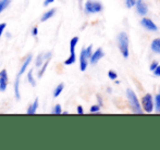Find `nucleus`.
<instances>
[{
  "label": "nucleus",
  "instance_id": "f257e3e1",
  "mask_svg": "<svg viewBox=\"0 0 160 150\" xmlns=\"http://www.w3.org/2000/svg\"><path fill=\"white\" fill-rule=\"evenodd\" d=\"M117 44L120 53L124 59H128L130 56V38H128V33L120 32L117 36Z\"/></svg>",
  "mask_w": 160,
  "mask_h": 150
},
{
  "label": "nucleus",
  "instance_id": "f03ea898",
  "mask_svg": "<svg viewBox=\"0 0 160 150\" xmlns=\"http://www.w3.org/2000/svg\"><path fill=\"white\" fill-rule=\"evenodd\" d=\"M125 95H127L128 104V106H130V109L132 110V112L135 114L143 113V110H142V107H141V101H139L136 93H135L133 89L127 88Z\"/></svg>",
  "mask_w": 160,
  "mask_h": 150
},
{
  "label": "nucleus",
  "instance_id": "7ed1b4c3",
  "mask_svg": "<svg viewBox=\"0 0 160 150\" xmlns=\"http://www.w3.org/2000/svg\"><path fill=\"white\" fill-rule=\"evenodd\" d=\"M84 12L87 15L98 14L103 11V4L98 0H86L84 3Z\"/></svg>",
  "mask_w": 160,
  "mask_h": 150
},
{
  "label": "nucleus",
  "instance_id": "20e7f679",
  "mask_svg": "<svg viewBox=\"0 0 160 150\" xmlns=\"http://www.w3.org/2000/svg\"><path fill=\"white\" fill-rule=\"evenodd\" d=\"M141 101V107L143 113H152L155 110V106H154V96L152 94L147 93L142 97Z\"/></svg>",
  "mask_w": 160,
  "mask_h": 150
},
{
  "label": "nucleus",
  "instance_id": "39448f33",
  "mask_svg": "<svg viewBox=\"0 0 160 150\" xmlns=\"http://www.w3.org/2000/svg\"><path fill=\"white\" fill-rule=\"evenodd\" d=\"M139 23H141L142 27L145 28V30L148 31V32H152V33L158 32V26H157V24L155 23L152 19H149V17H142V20H141V22H139Z\"/></svg>",
  "mask_w": 160,
  "mask_h": 150
},
{
  "label": "nucleus",
  "instance_id": "423d86ee",
  "mask_svg": "<svg viewBox=\"0 0 160 150\" xmlns=\"http://www.w3.org/2000/svg\"><path fill=\"white\" fill-rule=\"evenodd\" d=\"M134 8H135L136 13L138 15H141V17H146V15H147V13H148V11H149L148 4H147V2H146L145 0H136Z\"/></svg>",
  "mask_w": 160,
  "mask_h": 150
},
{
  "label": "nucleus",
  "instance_id": "0eeeda50",
  "mask_svg": "<svg viewBox=\"0 0 160 150\" xmlns=\"http://www.w3.org/2000/svg\"><path fill=\"white\" fill-rule=\"evenodd\" d=\"M78 62H80L78 64H80L81 72H85L89 65V57L87 56L85 48H82V50H81L80 57H78Z\"/></svg>",
  "mask_w": 160,
  "mask_h": 150
},
{
  "label": "nucleus",
  "instance_id": "6e6552de",
  "mask_svg": "<svg viewBox=\"0 0 160 150\" xmlns=\"http://www.w3.org/2000/svg\"><path fill=\"white\" fill-rule=\"evenodd\" d=\"M51 58H52V52H51V51L39 53V55L35 58V60H34V66H35L36 69H38L39 66L42 65V63H44L45 61L51 60Z\"/></svg>",
  "mask_w": 160,
  "mask_h": 150
},
{
  "label": "nucleus",
  "instance_id": "1a4fd4ad",
  "mask_svg": "<svg viewBox=\"0 0 160 150\" xmlns=\"http://www.w3.org/2000/svg\"><path fill=\"white\" fill-rule=\"evenodd\" d=\"M105 57V52H103L102 48H97L96 50L93 51L91 58H89V64L92 65H96L102 58Z\"/></svg>",
  "mask_w": 160,
  "mask_h": 150
},
{
  "label": "nucleus",
  "instance_id": "9d476101",
  "mask_svg": "<svg viewBox=\"0 0 160 150\" xmlns=\"http://www.w3.org/2000/svg\"><path fill=\"white\" fill-rule=\"evenodd\" d=\"M9 85V75L6 69L0 71V93H4Z\"/></svg>",
  "mask_w": 160,
  "mask_h": 150
},
{
  "label": "nucleus",
  "instance_id": "9b49d317",
  "mask_svg": "<svg viewBox=\"0 0 160 150\" xmlns=\"http://www.w3.org/2000/svg\"><path fill=\"white\" fill-rule=\"evenodd\" d=\"M33 61V56L32 55H28L25 58H24L23 62H22L21 66H20V70L19 72H18V75L19 76H22L23 74H25L26 71H28V66L31 65V63H32Z\"/></svg>",
  "mask_w": 160,
  "mask_h": 150
},
{
  "label": "nucleus",
  "instance_id": "f8f14e48",
  "mask_svg": "<svg viewBox=\"0 0 160 150\" xmlns=\"http://www.w3.org/2000/svg\"><path fill=\"white\" fill-rule=\"evenodd\" d=\"M20 85H21V76L17 74L14 82H13V94H14V98L17 100L21 99V90H20Z\"/></svg>",
  "mask_w": 160,
  "mask_h": 150
},
{
  "label": "nucleus",
  "instance_id": "ddd939ff",
  "mask_svg": "<svg viewBox=\"0 0 160 150\" xmlns=\"http://www.w3.org/2000/svg\"><path fill=\"white\" fill-rule=\"evenodd\" d=\"M56 12H57V9H56V8H51V9H49V10L45 11V12L42 13V17H40V20H39L40 23L47 22L48 20H50L51 17H55V14H56Z\"/></svg>",
  "mask_w": 160,
  "mask_h": 150
},
{
  "label": "nucleus",
  "instance_id": "4468645a",
  "mask_svg": "<svg viewBox=\"0 0 160 150\" xmlns=\"http://www.w3.org/2000/svg\"><path fill=\"white\" fill-rule=\"evenodd\" d=\"M38 107H39V99H38V98H36V99L34 100L32 104H31L30 106L28 107L26 114H28V115H33V114H35L36 112H37Z\"/></svg>",
  "mask_w": 160,
  "mask_h": 150
},
{
  "label": "nucleus",
  "instance_id": "2eb2a0df",
  "mask_svg": "<svg viewBox=\"0 0 160 150\" xmlns=\"http://www.w3.org/2000/svg\"><path fill=\"white\" fill-rule=\"evenodd\" d=\"M150 50L155 55H160V37L154 38L150 42Z\"/></svg>",
  "mask_w": 160,
  "mask_h": 150
},
{
  "label": "nucleus",
  "instance_id": "dca6fc26",
  "mask_svg": "<svg viewBox=\"0 0 160 150\" xmlns=\"http://www.w3.org/2000/svg\"><path fill=\"white\" fill-rule=\"evenodd\" d=\"M49 62H50V60H47V61H45L44 63H42V66H39V68L37 69V72H36L37 78H42V76L45 75V73H46L47 69H48V66H49Z\"/></svg>",
  "mask_w": 160,
  "mask_h": 150
},
{
  "label": "nucleus",
  "instance_id": "f3484780",
  "mask_svg": "<svg viewBox=\"0 0 160 150\" xmlns=\"http://www.w3.org/2000/svg\"><path fill=\"white\" fill-rule=\"evenodd\" d=\"M26 80H28V83L31 85L32 87H35L36 86V76L34 74V70H28L26 71Z\"/></svg>",
  "mask_w": 160,
  "mask_h": 150
},
{
  "label": "nucleus",
  "instance_id": "a211bd4d",
  "mask_svg": "<svg viewBox=\"0 0 160 150\" xmlns=\"http://www.w3.org/2000/svg\"><path fill=\"white\" fill-rule=\"evenodd\" d=\"M78 41H80V37L74 36L71 38V40H70V55H76L75 49H76V46H78Z\"/></svg>",
  "mask_w": 160,
  "mask_h": 150
},
{
  "label": "nucleus",
  "instance_id": "6ab92c4d",
  "mask_svg": "<svg viewBox=\"0 0 160 150\" xmlns=\"http://www.w3.org/2000/svg\"><path fill=\"white\" fill-rule=\"evenodd\" d=\"M63 89H64V84H63V83H60V84H58L57 86L55 87L53 91H52L53 98H58V97H59V96L61 95L62 93H63Z\"/></svg>",
  "mask_w": 160,
  "mask_h": 150
},
{
  "label": "nucleus",
  "instance_id": "aec40b11",
  "mask_svg": "<svg viewBox=\"0 0 160 150\" xmlns=\"http://www.w3.org/2000/svg\"><path fill=\"white\" fill-rule=\"evenodd\" d=\"M75 62H76V55H69V57L64 60L63 64H64V65H67V66H69V65L74 64Z\"/></svg>",
  "mask_w": 160,
  "mask_h": 150
},
{
  "label": "nucleus",
  "instance_id": "412c9836",
  "mask_svg": "<svg viewBox=\"0 0 160 150\" xmlns=\"http://www.w3.org/2000/svg\"><path fill=\"white\" fill-rule=\"evenodd\" d=\"M12 0H0V14L10 6Z\"/></svg>",
  "mask_w": 160,
  "mask_h": 150
},
{
  "label": "nucleus",
  "instance_id": "4be33fe9",
  "mask_svg": "<svg viewBox=\"0 0 160 150\" xmlns=\"http://www.w3.org/2000/svg\"><path fill=\"white\" fill-rule=\"evenodd\" d=\"M51 114H55V115H59V114H62V107L60 104H55V107L51 110Z\"/></svg>",
  "mask_w": 160,
  "mask_h": 150
},
{
  "label": "nucleus",
  "instance_id": "5701e85b",
  "mask_svg": "<svg viewBox=\"0 0 160 150\" xmlns=\"http://www.w3.org/2000/svg\"><path fill=\"white\" fill-rule=\"evenodd\" d=\"M154 106H155V110L158 112L160 110V93L157 94L154 97Z\"/></svg>",
  "mask_w": 160,
  "mask_h": 150
},
{
  "label": "nucleus",
  "instance_id": "b1692460",
  "mask_svg": "<svg viewBox=\"0 0 160 150\" xmlns=\"http://www.w3.org/2000/svg\"><path fill=\"white\" fill-rule=\"evenodd\" d=\"M100 110H101V107L99 106L98 104H93V106L89 108V112H91V113H99V112H100Z\"/></svg>",
  "mask_w": 160,
  "mask_h": 150
},
{
  "label": "nucleus",
  "instance_id": "393cba45",
  "mask_svg": "<svg viewBox=\"0 0 160 150\" xmlns=\"http://www.w3.org/2000/svg\"><path fill=\"white\" fill-rule=\"evenodd\" d=\"M108 77H109L111 80H118V74H117L116 71L109 70L108 71Z\"/></svg>",
  "mask_w": 160,
  "mask_h": 150
},
{
  "label": "nucleus",
  "instance_id": "a878e982",
  "mask_svg": "<svg viewBox=\"0 0 160 150\" xmlns=\"http://www.w3.org/2000/svg\"><path fill=\"white\" fill-rule=\"evenodd\" d=\"M38 33H39V28H38V26L37 25L33 26L32 30H31V35H32L33 37H37Z\"/></svg>",
  "mask_w": 160,
  "mask_h": 150
},
{
  "label": "nucleus",
  "instance_id": "bb28decb",
  "mask_svg": "<svg viewBox=\"0 0 160 150\" xmlns=\"http://www.w3.org/2000/svg\"><path fill=\"white\" fill-rule=\"evenodd\" d=\"M135 2H136V0H125V7H127L128 9L134 8Z\"/></svg>",
  "mask_w": 160,
  "mask_h": 150
},
{
  "label": "nucleus",
  "instance_id": "cd10ccee",
  "mask_svg": "<svg viewBox=\"0 0 160 150\" xmlns=\"http://www.w3.org/2000/svg\"><path fill=\"white\" fill-rule=\"evenodd\" d=\"M6 28H7V24L6 23H0V39H1V37H2V35L4 34V31H6Z\"/></svg>",
  "mask_w": 160,
  "mask_h": 150
},
{
  "label": "nucleus",
  "instance_id": "c85d7f7f",
  "mask_svg": "<svg viewBox=\"0 0 160 150\" xmlns=\"http://www.w3.org/2000/svg\"><path fill=\"white\" fill-rule=\"evenodd\" d=\"M158 65H159V62H158V61H156V60H154V61H152V63H150V65H149L150 72H152V71H154L155 69H156Z\"/></svg>",
  "mask_w": 160,
  "mask_h": 150
},
{
  "label": "nucleus",
  "instance_id": "c756f323",
  "mask_svg": "<svg viewBox=\"0 0 160 150\" xmlns=\"http://www.w3.org/2000/svg\"><path fill=\"white\" fill-rule=\"evenodd\" d=\"M96 99H97V104H98L100 107H103V100H102V97H101L100 95H97V96H96Z\"/></svg>",
  "mask_w": 160,
  "mask_h": 150
},
{
  "label": "nucleus",
  "instance_id": "7c9ffc66",
  "mask_svg": "<svg viewBox=\"0 0 160 150\" xmlns=\"http://www.w3.org/2000/svg\"><path fill=\"white\" fill-rule=\"evenodd\" d=\"M152 73H154V74L156 75L157 77H160V64H159L158 66H157L156 69H155L154 71H152Z\"/></svg>",
  "mask_w": 160,
  "mask_h": 150
},
{
  "label": "nucleus",
  "instance_id": "2f4dec72",
  "mask_svg": "<svg viewBox=\"0 0 160 150\" xmlns=\"http://www.w3.org/2000/svg\"><path fill=\"white\" fill-rule=\"evenodd\" d=\"M76 113L78 114H84V108L82 106H78L76 107Z\"/></svg>",
  "mask_w": 160,
  "mask_h": 150
},
{
  "label": "nucleus",
  "instance_id": "473e14b6",
  "mask_svg": "<svg viewBox=\"0 0 160 150\" xmlns=\"http://www.w3.org/2000/svg\"><path fill=\"white\" fill-rule=\"evenodd\" d=\"M55 1H56V0H45L44 3H42V6H44V7H49L51 3H53Z\"/></svg>",
  "mask_w": 160,
  "mask_h": 150
},
{
  "label": "nucleus",
  "instance_id": "72a5a7b5",
  "mask_svg": "<svg viewBox=\"0 0 160 150\" xmlns=\"http://www.w3.org/2000/svg\"><path fill=\"white\" fill-rule=\"evenodd\" d=\"M62 114H69V112L68 111H62Z\"/></svg>",
  "mask_w": 160,
  "mask_h": 150
},
{
  "label": "nucleus",
  "instance_id": "f704fd0d",
  "mask_svg": "<svg viewBox=\"0 0 160 150\" xmlns=\"http://www.w3.org/2000/svg\"><path fill=\"white\" fill-rule=\"evenodd\" d=\"M114 83H116V84H120V80H114Z\"/></svg>",
  "mask_w": 160,
  "mask_h": 150
},
{
  "label": "nucleus",
  "instance_id": "c9c22d12",
  "mask_svg": "<svg viewBox=\"0 0 160 150\" xmlns=\"http://www.w3.org/2000/svg\"><path fill=\"white\" fill-rule=\"evenodd\" d=\"M158 112H159V113H160V110H159V111H158Z\"/></svg>",
  "mask_w": 160,
  "mask_h": 150
},
{
  "label": "nucleus",
  "instance_id": "e433bc0d",
  "mask_svg": "<svg viewBox=\"0 0 160 150\" xmlns=\"http://www.w3.org/2000/svg\"><path fill=\"white\" fill-rule=\"evenodd\" d=\"M159 93H160V91H159Z\"/></svg>",
  "mask_w": 160,
  "mask_h": 150
}]
</instances>
